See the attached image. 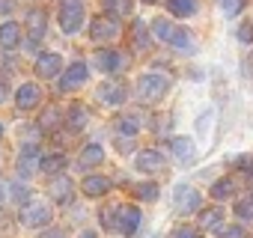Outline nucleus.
<instances>
[{
  "label": "nucleus",
  "mask_w": 253,
  "mask_h": 238,
  "mask_svg": "<svg viewBox=\"0 0 253 238\" xmlns=\"http://www.w3.org/2000/svg\"><path fill=\"white\" fill-rule=\"evenodd\" d=\"M167 89H170V78H164V75H155V72H149V75H143L140 80H137V98L140 101H161L164 95H167Z\"/></svg>",
  "instance_id": "f257e3e1"
},
{
  "label": "nucleus",
  "mask_w": 253,
  "mask_h": 238,
  "mask_svg": "<svg viewBox=\"0 0 253 238\" xmlns=\"http://www.w3.org/2000/svg\"><path fill=\"white\" fill-rule=\"evenodd\" d=\"M84 24V3L81 0H63L60 6V30L63 33H78Z\"/></svg>",
  "instance_id": "f03ea898"
},
{
  "label": "nucleus",
  "mask_w": 253,
  "mask_h": 238,
  "mask_svg": "<svg viewBox=\"0 0 253 238\" xmlns=\"http://www.w3.org/2000/svg\"><path fill=\"white\" fill-rule=\"evenodd\" d=\"M140 208L137 205H119L116 208V220H113V229L122 232V235H134L137 226H140Z\"/></svg>",
  "instance_id": "7ed1b4c3"
},
{
  "label": "nucleus",
  "mask_w": 253,
  "mask_h": 238,
  "mask_svg": "<svg viewBox=\"0 0 253 238\" xmlns=\"http://www.w3.org/2000/svg\"><path fill=\"white\" fill-rule=\"evenodd\" d=\"M173 199H176V211H182V214L200 211V202H203L200 191H197V188H191V185H185V182H182V185H176Z\"/></svg>",
  "instance_id": "20e7f679"
},
{
  "label": "nucleus",
  "mask_w": 253,
  "mask_h": 238,
  "mask_svg": "<svg viewBox=\"0 0 253 238\" xmlns=\"http://www.w3.org/2000/svg\"><path fill=\"white\" fill-rule=\"evenodd\" d=\"M48 220H51V205L42 202V199H36V202H30V205L21 208V223L30 226V229H36V226H48Z\"/></svg>",
  "instance_id": "39448f33"
},
{
  "label": "nucleus",
  "mask_w": 253,
  "mask_h": 238,
  "mask_svg": "<svg viewBox=\"0 0 253 238\" xmlns=\"http://www.w3.org/2000/svg\"><path fill=\"white\" fill-rule=\"evenodd\" d=\"M89 36H92V42H113L119 36V21L110 15H101L89 24Z\"/></svg>",
  "instance_id": "423d86ee"
},
{
  "label": "nucleus",
  "mask_w": 253,
  "mask_h": 238,
  "mask_svg": "<svg viewBox=\"0 0 253 238\" xmlns=\"http://www.w3.org/2000/svg\"><path fill=\"white\" fill-rule=\"evenodd\" d=\"M45 30H48V15L42 9H30L27 12V33H30V45L27 48H36L39 39L45 36Z\"/></svg>",
  "instance_id": "0eeeda50"
},
{
  "label": "nucleus",
  "mask_w": 253,
  "mask_h": 238,
  "mask_svg": "<svg viewBox=\"0 0 253 238\" xmlns=\"http://www.w3.org/2000/svg\"><path fill=\"white\" fill-rule=\"evenodd\" d=\"M134 164H137L140 173H161L167 167V158L161 152H155V149H143V152H137Z\"/></svg>",
  "instance_id": "6e6552de"
},
{
  "label": "nucleus",
  "mask_w": 253,
  "mask_h": 238,
  "mask_svg": "<svg viewBox=\"0 0 253 238\" xmlns=\"http://www.w3.org/2000/svg\"><path fill=\"white\" fill-rule=\"evenodd\" d=\"M95 95H98V101H101V104H107V107H119L128 92H125V86H122V83L107 80V83H101V86H98V92H95Z\"/></svg>",
  "instance_id": "1a4fd4ad"
},
{
  "label": "nucleus",
  "mask_w": 253,
  "mask_h": 238,
  "mask_svg": "<svg viewBox=\"0 0 253 238\" xmlns=\"http://www.w3.org/2000/svg\"><path fill=\"white\" fill-rule=\"evenodd\" d=\"M86 75H89V69H86L84 63H72V66L66 69V75L60 78V89H63V92H69V89L84 86V83H86Z\"/></svg>",
  "instance_id": "9d476101"
},
{
  "label": "nucleus",
  "mask_w": 253,
  "mask_h": 238,
  "mask_svg": "<svg viewBox=\"0 0 253 238\" xmlns=\"http://www.w3.org/2000/svg\"><path fill=\"white\" fill-rule=\"evenodd\" d=\"M125 63H128V60H125L119 51H98L95 54V69L98 72H122Z\"/></svg>",
  "instance_id": "9b49d317"
},
{
  "label": "nucleus",
  "mask_w": 253,
  "mask_h": 238,
  "mask_svg": "<svg viewBox=\"0 0 253 238\" xmlns=\"http://www.w3.org/2000/svg\"><path fill=\"white\" fill-rule=\"evenodd\" d=\"M39 101H42V89H39L36 83H21V86H18V92H15V104H18L21 110H33Z\"/></svg>",
  "instance_id": "f8f14e48"
},
{
  "label": "nucleus",
  "mask_w": 253,
  "mask_h": 238,
  "mask_svg": "<svg viewBox=\"0 0 253 238\" xmlns=\"http://www.w3.org/2000/svg\"><path fill=\"white\" fill-rule=\"evenodd\" d=\"M72 194H75V185H72V179H66V176H57V179L48 185V197H51L54 202H72Z\"/></svg>",
  "instance_id": "ddd939ff"
},
{
  "label": "nucleus",
  "mask_w": 253,
  "mask_h": 238,
  "mask_svg": "<svg viewBox=\"0 0 253 238\" xmlns=\"http://www.w3.org/2000/svg\"><path fill=\"white\" fill-rule=\"evenodd\" d=\"M60 69H63V57L60 54H42L36 60V75L39 78H57Z\"/></svg>",
  "instance_id": "4468645a"
},
{
  "label": "nucleus",
  "mask_w": 253,
  "mask_h": 238,
  "mask_svg": "<svg viewBox=\"0 0 253 238\" xmlns=\"http://www.w3.org/2000/svg\"><path fill=\"white\" fill-rule=\"evenodd\" d=\"M21 45V24L18 21H6V24H0V48H18Z\"/></svg>",
  "instance_id": "2eb2a0df"
},
{
  "label": "nucleus",
  "mask_w": 253,
  "mask_h": 238,
  "mask_svg": "<svg viewBox=\"0 0 253 238\" xmlns=\"http://www.w3.org/2000/svg\"><path fill=\"white\" fill-rule=\"evenodd\" d=\"M39 161H42V158H39V149L30 143V146H27V149H21V155H18V173L27 179V176L36 170V164H39Z\"/></svg>",
  "instance_id": "dca6fc26"
},
{
  "label": "nucleus",
  "mask_w": 253,
  "mask_h": 238,
  "mask_svg": "<svg viewBox=\"0 0 253 238\" xmlns=\"http://www.w3.org/2000/svg\"><path fill=\"white\" fill-rule=\"evenodd\" d=\"M110 191V179L107 176H86L84 179V194L86 197H104Z\"/></svg>",
  "instance_id": "f3484780"
},
{
  "label": "nucleus",
  "mask_w": 253,
  "mask_h": 238,
  "mask_svg": "<svg viewBox=\"0 0 253 238\" xmlns=\"http://www.w3.org/2000/svg\"><path fill=\"white\" fill-rule=\"evenodd\" d=\"M167 9L176 18H191V15H197L200 3H197V0H167Z\"/></svg>",
  "instance_id": "a211bd4d"
},
{
  "label": "nucleus",
  "mask_w": 253,
  "mask_h": 238,
  "mask_svg": "<svg viewBox=\"0 0 253 238\" xmlns=\"http://www.w3.org/2000/svg\"><path fill=\"white\" fill-rule=\"evenodd\" d=\"M66 122H69V128H72V131H81V128L89 122V110H86V104H72Z\"/></svg>",
  "instance_id": "6ab92c4d"
},
{
  "label": "nucleus",
  "mask_w": 253,
  "mask_h": 238,
  "mask_svg": "<svg viewBox=\"0 0 253 238\" xmlns=\"http://www.w3.org/2000/svg\"><path fill=\"white\" fill-rule=\"evenodd\" d=\"M173 152H176V158H179L182 164H191V161L197 158V149H194V143H191L188 137H176V140H173Z\"/></svg>",
  "instance_id": "aec40b11"
},
{
  "label": "nucleus",
  "mask_w": 253,
  "mask_h": 238,
  "mask_svg": "<svg viewBox=\"0 0 253 238\" xmlns=\"http://www.w3.org/2000/svg\"><path fill=\"white\" fill-rule=\"evenodd\" d=\"M101 161H104V149H101L98 143L84 146V152H81V167H92V164H101Z\"/></svg>",
  "instance_id": "412c9836"
},
{
  "label": "nucleus",
  "mask_w": 253,
  "mask_h": 238,
  "mask_svg": "<svg viewBox=\"0 0 253 238\" xmlns=\"http://www.w3.org/2000/svg\"><path fill=\"white\" fill-rule=\"evenodd\" d=\"M235 194V182L232 179H217L214 185H211V197L214 199H229Z\"/></svg>",
  "instance_id": "4be33fe9"
},
{
  "label": "nucleus",
  "mask_w": 253,
  "mask_h": 238,
  "mask_svg": "<svg viewBox=\"0 0 253 238\" xmlns=\"http://www.w3.org/2000/svg\"><path fill=\"white\" fill-rule=\"evenodd\" d=\"M116 128H119V134H125V137H134V134L140 131V119H137V116H119Z\"/></svg>",
  "instance_id": "5701e85b"
},
{
  "label": "nucleus",
  "mask_w": 253,
  "mask_h": 238,
  "mask_svg": "<svg viewBox=\"0 0 253 238\" xmlns=\"http://www.w3.org/2000/svg\"><path fill=\"white\" fill-rule=\"evenodd\" d=\"M39 167H42L45 173H60V170L66 167V155H60V152H54V155H45V158L39 161Z\"/></svg>",
  "instance_id": "b1692460"
},
{
  "label": "nucleus",
  "mask_w": 253,
  "mask_h": 238,
  "mask_svg": "<svg viewBox=\"0 0 253 238\" xmlns=\"http://www.w3.org/2000/svg\"><path fill=\"white\" fill-rule=\"evenodd\" d=\"M152 30H155V36H158L161 42H170L173 33H176V27H173L167 18H155V21H152Z\"/></svg>",
  "instance_id": "393cba45"
},
{
  "label": "nucleus",
  "mask_w": 253,
  "mask_h": 238,
  "mask_svg": "<svg viewBox=\"0 0 253 238\" xmlns=\"http://www.w3.org/2000/svg\"><path fill=\"white\" fill-rule=\"evenodd\" d=\"M170 45H176V48H182V51H194V36H191L188 30H179V27H176Z\"/></svg>",
  "instance_id": "a878e982"
},
{
  "label": "nucleus",
  "mask_w": 253,
  "mask_h": 238,
  "mask_svg": "<svg viewBox=\"0 0 253 238\" xmlns=\"http://www.w3.org/2000/svg\"><path fill=\"white\" fill-rule=\"evenodd\" d=\"M220 220H223V211H220V208H209V211L200 214V226H206V229L220 226Z\"/></svg>",
  "instance_id": "bb28decb"
},
{
  "label": "nucleus",
  "mask_w": 253,
  "mask_h": 238,
  "mask_svg": "<svg viewBox=\"0 0 253 238\" xmlns=\"http://www.w3.org/2000/svg\"><path fill=\"white\" fill-rule=\"evenodd\" d=\"M235 214H238L241 220H253V194H247V197H241V199L235 202Z\"/></svg>",
  "instance_id": "cd10ccee"
},
{
  "label": "nucleus",
  "mask_w": 253,
  "mask_h": 238,
  "mask_svg": "<svg viewBox=\"0 0 253 238\" xmlns=\"http://www.w3.org/2000/svg\"><path fill=\"white\" fill-rule=\"evenodd\" d=\"M104 9L113 15H128L131 12V0H104Z\"/></svg>",
  "instance_id": "c85d7f7f"
},
{
  "label": "nucleus",
  "mask_w": 253,
  "mask_h": 238,
  "mask_svg": "<svg viewBox=\"0 0 253 238\" xmlns=\"http://www.w3.org/2000/svg\"><path fill=\"white\" fill-rule=\"evenodd\" d=\"M137 197L146 199V202H155V199H158V185H155V182H143V185H137Z\"/></svg>",
  "instance_id": "c756f323"
},
{
  "label": "nucleus",
  "mask_w": 253,
  "mask_h": 238,
  "mask_svg": "<svg viewBox=\"0 0 253 238\" xmlns=\"http://www.w3.org/2000/svg\"><path fill=\"white\" fill-rule=\"evenodd\" d=\"M131 33H134V45H137V48H149V33H146L143 21H134Z\"/></svg>",
  "instance_id": "7c9ffc66"
},
{
  "label": "nucleus",
  "mask_w": 253,
  "mask_h": 238,
  "mask_svg": "<svg viewBox=\"0 0 253 238\" xmlns=\"http://www.w3.org/2000/svg\"><path fill=\"white\" fill-rule=\"evenodd\" d=\"M57 122H60V110H57V107H48V110L42 113V119H39L42 128H54Z\"/></svg>",
  "instance_id": "2f4dec72"
},
{
  "label": "nucleus",
  "mask_w": 253,
  "mask_h": 238,
  "mask_svg": "<svg viewBox=\"0 0 253 238\" xmlns=\"http://www.w3.org/2000/svg\"><path fill=\"white\" fill-rule=\"evenodd\" d=\"M244 235H247V232H244V226H238V223H235V226H223V229L217 232V238H244Z\"/></svg>",
  "instance_id": "473e14b6"
},
{
  "label": "nucleus",
  "mask_w": 253,
  "mask_h": 238,
  "mask_svg": "<svg viewBox=\"0 0 253 238\" xmlns=\"http://www.w3.org/2000/svg\"><path fill=\"white\" fill-rule=\"evenodd\" d=\"M220 6H223V12H226V15H235V12L244 6V0H220Z\"/></svg>",
  "instance_id": "72a5a7b5"
},
{
  "label": "nucleus",
  "mask_w": 253,
  "mask_h": 238,
  "mask_svg": "<svg viewBox=\"0 0 253 238\" xmlns=\"http://www.w3.org/2000/svg\"><path fill=\"white\" fill-rule=\"evenodd\" d=\"M27 197H30V191H27L24 185H18V182H15V185H12V199H15V202H24Z\"/></svg>",
  "instance_id": "f704fd0d"
},
{
  "label": "nucleus",
  "mask_w": 253,
  "mask_h": 238,
  "mask_svg": "<svg viewBox=\"0 0 253 238\" xmlns=\"http://www.w3.org/2000/svg\"><path fill=\"white\" fill-rule=\"evenodd\" d=\"M235 36H238V39H241L244 45H250V42H253V27H250V24H241Z\"/></svg>",
  "instance_id": "c9c22d12"
},
{
  "label": "nucleus",
  "mask_w": 253,
  "mask_h": 238,
  "mask_svg": "<svg viewBox=\"0 0 253 238\" xmlns=\"http://www.w3.org/2000/svg\"><path fill=\"white\" fill-rule=\"evenodd\" d=\"M173 238H200V232L197 229H191V226H182V229H176V235Z\"/></svg>",
  "instance_id": "e433bc0d"
},
{
  "label": "nucleus",
  "mask_w": 253,
  "mask_h": 238,
  "mask_svg": "<svg viewBox=\"0 0 253 238\" xmlns=\"http://www.w3.org/2000/svg\"><path fill=\"white\" fill-rule=\"evenodd\" d=\"M209 119H211V110H206V113L197 119V131H200V134H206V128H209Z\"/></svg>",
  "instance_id": "4c0bfd02"
},
{
  "label": "nucleus",
  "mask_w": 253,
  "mask_h": 238,
  "mask_svg": "<svg viewBox=\"0 0 253 238\" xmlns=\"http://www.w3.org/2000/svg\"><path fill=\"white\" fill-rule=\"evenodd\" d=\"M39 238H66V235H63L60 229H48V232H42Z\"/></svg>",
  "instance_id": "58836bf2"
},
{
  "label": "nucleus",
  "mask_w": 253,
  "mask_h": 238,
  "mask_svg": "<svg viewBox=\"0 0 253 238\" xmlns=\"http://www.w3.org/2000/svg\"><path fill=\"white\" fill-rule=\"evenodd\" d=\"M6 98H9V86H6V83H3V80H0V104H3V101H6Z\"/></svg>",
  "instance_id": "ea45409f"
},
{
  "label": "nucleus",
  "mask_w": 253,
  "mask_h": 238,
  "mask_svg": "<svg viewBox=\"0 0 253 238\" xmlns=\"http://www.w3.org/2000/svg\"><path fill=\"white\" fill-rule=\"evenodd\" d=\"M81 238H98V235H95V232H89V229H86V232H81Z\"/></svg>",
  "instance_id": "a19ab883"
},
{
  "label": "nucleus",
  "mask_w": 253,
  "mask_h": 238,
  "mask_svg": "<svg viewBox=\"0 0 253 238\" xmlns=\"http://www.w3.org/2000/svg\"><path fill=\"white\" fill-rule=\"evenodd\" d=\"M143 3H155V0H143Z\"/></svg>",
  "instance_id": "79ce46f5"
},
{
  "label": "nucleus",
  "mask_w": 253,
  "mask_h": 238,
  "mask_svg": "<svg viewBox=\"0 0 253 238\" xmlns=\"http://www.w3.org/2000/svg\"><path fill=\"white\" fill-rule=\"evenodd\" d=\"M0 202H3V191H0Z\"/></svg>",
  "instance_id": "37998d69"
},
{
  "label": "nucleus",
  "mask_w": 253,
  "mask_h": 238,
  "mask_svg": "<svg viewBox=\"0 0 253 238\" xmlns=\"http://www.w3.org/2000/svg\"><path fill=\"white\" fill-rule=\"evenodd\" d=\"M0 137H3V125H0Z\"/></svg>",
  "instance_id": "c03bdc74"
}]
</instances>
